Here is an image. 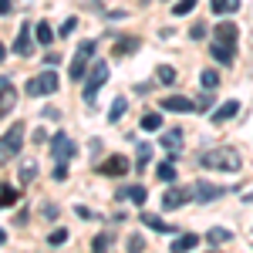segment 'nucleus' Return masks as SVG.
<instances>
[{
	"label": "nucleus",
	"mask_w": 253,
	"mask_h": 253,
	"mask_svg": "<svg viewBox=\"0 0 253 253\" xmlns=\"http://www.w3.org/2000/svg\"><path fill=\"white\" fill-rule=\"evenodd\" d=\"M203 169H216V172H236L243 166V159L236 149H210V152H199L196 159Z\"/></svg>",
	"instance_id": "1"
},
{
	"label": "nucleus",
	"mask_w": 253,
	"mask_h": 253,
	"mask_svg": "<svg viewBox=\"0 0 253 253\" xmlns=\"http://www.w3.org/2000/svg\"><path fill=\"white\" fill-rule=\"evenodd\" d=\"M24 149V125H10V132L0 135V162H10Z\"/></svg>",
	"instance_id": "2"
},
{
	"label": "nucleus",
	"mask_w": 253,
	"mask_h": 253,
	"mask_svg": "<svg viewBox=\"0 0 253 253\" xmlns=\"http://www.w3.org/2000/svg\"><path fill=\"white\" fill-rule=\"evenodd\" d=\"M108 75H112V71H108L105 61H95V64H91V75H88V81H84V101H88L91 108H95L98 91H101V84L108 81Z\"/></svg>",
	"instance_id": "3"
},
{
	"label": "nucleus",
	"mask_w": 253,
	"mask_h": 253,
	"mask_svg": "<svg viewBox=\"0 0 253 253\" xmlns=\"http://www.w3.org/2000/svg\"><path fill=\"white\" fill-rule=\"evenodd\" d=\"M58 84H61L58 71H41L38 78H31V81H27V95H31V98L54 95V91H58Z\"/></svg>",
	"instance_id": "4"
},
{
	"label": "nucleus",
	"mask_w": 253,
	"mask_h": 253,
	"mask_svg": "<svg viewBox=\"0 0 253 253\" xmlns=\"http://www.w3.org/2000/svg\"><path fill=\"white\" fill-rule=\"evenodd\" d=\"M95 51H98V44L95 41H84L78 47V54H75V61H71V81H81L84 75H88V64H91V58H95Z\"/></svg>",
	"instance_id": "5"
},
{
	"label": "nucleus",
	"mask_w": 253,
	"mask_h": 253,
	"mask_svg": "<svg viewBox=\"0 0 253 253\" xmlns=\"http://www.w3.org/2000/svg\"><path fill=\"white\" fill-rule=\"evenodd\" d=\"M51 156H54V162L75 159V142L64 135V132H54V135H51Z\"/></svg>",
	"instance_id": "6"
},
{
	"label": "nucleus",
	"mask_w": 253,
	"mask_h": 253,
	"mask_svg": "<svg viewBox=\"0 0 253 253\" xmlns=\"http://www.w3.org/2000/svg\"><path fill=\"white\" fill-rule=\"evenodd\" d=\"M159 105H162L166 112H175V115H189V112H196V101L186 98V95H169V98H162Z\"/></svg>",
	"instance_id": "7"
},
{
	"label": "nucleus",
	"mask_w": 253,
	"mask_h": 253,
	"mask_svg": "<svg viewBox=\"0 0 253 253\" xmlns=\"http://www.w3.org/2000/svg\"><path fill=\"white\" fill-rule=\"evenodd\" d=\"M189 199H193V193H189V189L172 186V189H166V196H162V210H179V206H186Z\"/></svg>",
	"instance_id": "8"
},
{
	"label": "nucleus",
	"mask_w": 253,
	"mask_h": 253,
	"mask_svg": "<svg viewBox=\"0 0 253 253\" xmlns=\"http://www.w3.org/2000/svg\"><path fill=\"white\" fill-rule=\"evenodd\" d=\"M223 193H226L223 186H210V182H203V179L196 182V189H193V196H196V203H199V206H206V203H213V199H219Z\"/></svg>",
	"instance_id": "9"
},
{
	"label": "nucleus",
	"mask_w": 253,
	"mask_h": 253,
	"mask_svg": "<svg viewBox=\"0 0 253 253\" xmlns=\"http://www.w3.org/2000/svg\"><path fill=\"white\" fill-rule=\"evenodd\" d=\"M31 24H20V34H17V41H14V51H17L20 58H31L34 54V41H31Z\"/></svg>",
	"instance_id": "10"
},
{
	"label": "nucleus",
	"mask_w": 253,
	"mask_h": 253,
	"mask_svg": "<svg viewBox=\"0 0 253 253\" xmlns=\"http://www.w3.org/2000/svg\"><path fill=\"white\" fill-rule=\"evenodd\" d=\"M14 105H17V91H14V84L7 81V84H0V122L14 112Z\"/></svg>",
	"instance_id": "11"
},
{
	"label": "nucleus",
	"mask_w": 253,
	"mask_h": 253,
	"mask_svg": "<svg viewBox=\"0 0 253 253\" xmlns=\"http://www.w3.org/2000/svg\"><path fill=\"white\" fill-rule=\"evenodd\" d=\"M210 54H213L219 64L230 68V64L236 61V47H233V44H223V41H213V44H210Z\"/></svg>",
	"instance_id": "12"
},
{
	"label": "nucleus",
	"mask_w": 253,
	"mask_h": 253,
	"mask_svg": "<svg viewBox=\"0 0 253 253\" xmlns=\"http://www.w3.org/2000/svg\"><path fill=\"white\" fill-rule=\"evenodd\" d=\"M213 38H216V41H223V44H236L240 31H236L233 20H219V24L213 27Z\"/></svg>",
	"instance_id": "13"
},
{
	"label": "nucleus",
	"mask_w": 253,
	"mask_h": 253,
	"mask_svg": "<svg viewBox=\"0 0 253 253\" xmlns=\"http://www.w3.org/2000/svg\"><path fill=\"white\" fill-rule=\"evenodd\" d=\"M98 169H101L105 175H125L132 166H128V159H125V156H112V159H105Z\"/></svg>",
	"instance_id": "14"
},
{
	"label": "nucleus",
	"mask_w": 253,
	"mask_h": 253,
	"mask_svg": "<svg viewBox=\"0 0 253 253\" xmlns=\"http://www.w3.org/2000/svg\"><path fill=\"white\" fill-rule=\"evenodd\" d=\"M159 142H162V149H169V156H172V159L182 152V132H179V128L162 132V138H159Z\"/></svg>",
	"instance_id": "15"
},
{
	"label": "nucleus",
	"mask_w": 253,
	"mask_h": 253,
	"mask_svg": "<svg viewBox=\"0 0 253 253\" xmlns=\"http://www.w3.org/2000/svg\"><path fill=\"white\" fill-rule=\"evenodd\" d=\"M142 226H149V230H156V233H175L172 226H169L162 216H156V213H142Z\"/></svg>",
	"instance_id": "16"
},
{
	"label": "nucleus",
	"mask_w": 253,
	"mask_h": 253,
	"mask_svg": "<svg viewBox=\"0 0 253 253\" xmlns=\"http://www.w3.org/2000/svg\"><path fill=\"white\" fill-rule=\"evenodd\" d=\"M236 112H240V101H226V105H219L213 112V125H223L226 118H233Z\"/></svg>",
	"instance_id": "17"
},
{
	"label": "nucleus",
	"mask_w": 253,
	"mask_h": 253,
	"mask_svg": "<svg viewBox=\"0 0 253 253\" xmlns=\"http://www.w3.org/2000/svg\"><path fill=\"white\" fill-rule=\"evenodd\" d=\"M118 199H132V203H142V206H145L149 193H145L142 186H125V189H118Z\"/></svg>",
	"instance_id": "18"
},
{
	"label": "nucleus",
	"mask_w": 253,
	"mask_h": 253,
	"mask_svg": "<svg viewBox=\"0 0 253 253\" xmlns=\"http://www.w3.org/2000/svg\"><path fill=\"white\" fill-rule=\"evenodd\" d=\"M199 243V236L196 233H186V236H179V240H172V253H189Z\"/></svg>",
	"instance_id": "19"
},
{
	"label": "nucleus",
	"mask_w": 253,
	"mask_h": 253,
	"mask_svg": "<svg viewBox=\"0 0 253 253\" xmlns=\"http://www.w3.org/2000/svg\"><path fill=\"white\" fill-rule=\"evenodd\" d=\"M34 175H38V159H24L20 162V182L27 186V182H34Z\"/></svg>",
	"instance_id": "20"
},
{
	"label": "nucleus",
	"mask_w": 253,
	"mask_h": 253,
	"mask_svg": "<svg viewBox=\"0 0 253 253\" xmlns=\"http://www.w3.org/2000/svg\"><path fill=\"white\" fill-rule=\"evenodd\" d=\"M125 112H128V101H125V98H115V101H112V108H108V122H122V118H125Z\"/></svg>",
	"instance_id": "21"
},
{
	"label": "nucleus",
	"mask_w": 253,
	"mask_h": 253,
	"mask_svg": "<svg viewBox=\"0 0 253 253\" xmlns=\"http://www.w3.org/2000/svg\"><path fill=\"white\" fill-rule=\"evenodd\" d=\"M230 230H226V226H213V230H210V233H206V240H210V243H213V247H219V243H230Z\"/></svg>",
	"instance_id": "22"
},
{
	"label": "nucleus",
	"mask_w": 253,
	"mask_h": 253,
	"mask_svg": "<svg viewBox=\"0 0 253 253\" xmlns=\"http://www.w3.org/2000/svg\"><path fill=\"white\" fill-rule=\"evenodd\" d=\"M159 128H162V115H159V112L142 115V132H159Z\"/></svg>",
	"instance_id": "23"
},
{
	"label": "nucleus",
	"mask_w": 253,
	"mask_h": 253,
	"mask_svg": "<svg viewBox=\"0 0 253 253\" xmlns=\"http://www.w3.org/2000/svg\"><path fill=\"white\" fill-rule=\"evenodd\" d=\"M112 240H115V233H98V236H95V243H91V253H108Z\"/></svg>",
	"instance_id": "24"
},
{
	"label": "nucleus",
	"mask_w": 253,
	"mask_h": 253,
	"mask_svg": "<svg viewBox=\"0 0 253 253\" xmlns=\"http://www.w3.org/2000/svg\"><path fill=\"white\" fill-rule=\"evenodd\" d=\"M240 10V0H213V14H233Z\"/></svg>",
	"instance_id": "25"
},
{
	"label": "nucleus",
	"mask_w": 253,
	"mask_h": 253,
	"mask_svg": "<svg viewBox=\"0 0 253 253\" xmlns=\"http://www.w3.org/2000/svg\"><path fill=\"white\" fill-rule=\"evenodd\" d=\"M17 199H20L17 189H10V186H3V182H0V206H14Z\"/></svg>",
	"instance_id": "26"
},
{
	"label": "nucleus",
	"mask_w": 253,
	"mask_h": 253,
	"mask_svg": "<svg viewBox=\"0 0 253 253\" xmlns=\"http://www.w3.org/2000/svg\"><path fill=\"white\" fill-rule=\"evenodd\" d=\"M132 51H138V38H122L115 44V54H132Z\"/></svg>",
	"instance_id": "27"
},
{
	"label": "nucleus",
	"mask_w": 253,
	"mask_h": 253,
	"mask_svg": "<svg viewBox=\"0 0 253 253\" xmlns=\"http://www.w3.org/2000/svg\"><path fill=\"white\" fill-rule=\"evenodd\" d=\"M135 152H138V172H145V166L152 162V152H156V149H152V145H138Z\"/></svg>",
	"instance_id": "28"
},
{
	"label": "nucleus",
	"mask_w": 253,
	"mask_h": 253,
	"mask_svg": "<svg viewBox=\"0 0 253 253\" xmlns=\"http://www.w3.org/2000/svg\"><path fill=\"white\" fill-rule=\"evenodd\" d=\"M38 41L41 44H51V41H54V31H51L47 20H38Z\"/></svg>",
	"instance_id": "29"
},
{
	"label": "nucleus",
	"mask_w": 253,
	"mask_h": 253,
	"mask_svg": "<svg viewBox=\"0 0 253 253\" xmlns=\"http://www.w3.org/2000/svg\"><path fill=\"white\" fill-rule=\"evenodd\" d=\"M199 81H203L206 91H213L216 84H219V71H199Z\"/></svg>",
	"instance_id": "30"
},
{
	"label": "nucleus",
	"mask_w": 253,
	"mask_h": 253,
	"mask_svg": "<svg viewBox=\"0 0 253 253\" xmlns=\"http://www.w3.org/2000/svg\"><path fill=\"white\" fill-rule=\"evenodd\" d=\"M199 0H175V7H172V17H186L189 10H193Z\"/></svg>",
	"instance_id": "31"
},
{
	"label": "nucleus",
	"mask_w": 253,
	"mask_h": 253,
	"mask_svg": "<svg viewBox=\"0 0 253 253\" xmlns=\"http://www.w3.org/2000/svg\"><path fill=\"white\" fill-rule=\"evenodd\" d=\"M156 71H159L156 78L162 81V84H172V81H175V68H169V64H159Z\"/></svg>",
	"instance_id": "32"
},
{
	"label": "nucleus",
	"mask_w": 253,
	"mask_h": 253,
	"mask_svg": "<svg viewBox=\"0 0 253 253\" xmlns=\"http://www.w3.org/2000/svg\"><path fill=\"white\" fill-rule=\"evenodd\" d=\"M156 172H159V179H162V182H172V179H175V166H172V162H162Z\"/></svg>",
	"instance_id": "33"
},
{
	"label": "nucleus",
	"mask_w": 253,
	"mask_h": 253,
	"mask_svg": "<svg viewBox=\"0 0 253 253\" xmlns=\"http://www.w3.org/2000/svg\"><path fill=\"white\" fill-rule=\"evenodd\" d=\"M213 91H206V95H199L196 98V112H210V108H213Z\"/></svg>",
	"instance_id": "34"
},
{
	"label": "nucleus",
	"mask_w": 253,
	"mask_h": 253,
	"mask_svg": "<svg viewBox=\"0 0 253 253\" xmlns=\"http://www.w3.org/2000/svg\"><path fill=\"white\" fill-rule=\"evenodd\" d=\"M206 34H210V27H206V24H203V20H199V24H193V27H189V38H193V41H203V38H206Z\"/></svg>",
	"instance_id": "35"
},
{
	"label": "nucleus",
	"mask_w": 253,
	"mask_h": 253,
	"mask_svg": "<svg viewBox=\"0 0 253 253\" xmlns=\"http://www.w3.org/2000/svg\"><path fill=\"white\" fill-rule=\"evenodd\" d=\"M47 243H51V247H61V243H68V230H51Z\"/></svg>",
	"instance_id": "36"
},
{
	"label": "nucleus",
	"mask_w": 253,
	"mask_h": 253,
	"mask_svg": "<svg viewBox=\"0 0 253 253\" xmlns=\"http://www.w3.org/2000/svg\"><path fill=\"white\" fill-rule=\"evenodd\" d=\"M142 247H145L142 236H132V240H128V253H142Z\"/></svg>",
	"instance_id": "37"
},
{
	"label": "nucleus",
	"mask_w": 253,
	"mask_h": 253,
	"mask_svg": "<svg viewBox=\"0 0 253 253\" xmlns=\"http://www.w3.org/2000/svg\"><path fill=\"white\" fill-rule=\"evenodd\" d=\"M54 179H58V182H64V179H68V162H58V169H54Z\"/></svg>",
	"instance_id": "38"
},
{
	"label": "nucleus",
	"mask_w": 253,
	"mask_h": 253,
	"mask_svg": "<svg viewBox=\"0 0 253 253\" xmlns=\"http://www.w3.org/2000/svg\"><path fill=\"white\" fill-rule=\"evenodd\" d=\"M75 27H78V20H75V17H71V20H64V27H61V38H68V34H71Z\"/></svg>",
	"instance_id": "39"
},
{
	"label": "nucleus",
	"mask_w": 253,
	"mask_h": 253,
	"mask_svg": "<svg viewBox=\"0 0 253 253\" xmlns=\"http://www.w3.org/2000/svg\"><path fill=\"white\" fill-rule=\"evenodd\" d=\"M34 142H51V138H47V132H44V128H34Z\"/></svg>",
	"instance_id": "40"
},
{
	"label": "nucleus",
	"mask_w": 253,
	"mask_h": 253,
	"mask_svg": "<svg viewBox=\"0 0 253 253\" xmlns=\"http://www.w3.org/2000/svg\"><path fill=\"white\" fill-rule=\"evenodd\" d=\"M44 216H47V219H54V216H58V206H54V203H51V206H44Z\"/></svg>",
	"instance_id": "41"
},
{
	"label": "nucleus",
	"mask_w": 253,
	"mask_h": 253,
	"mask_svg": "<svg viewBox=\"0 0 253 253\" xmlns=\"http://www.w3.org/2000/svg\"><path fill=\"white\" fill-rule=\"evenodd\" d=\"M10 14V0H0V17H7Z\"/></svg>",
	"instance_id": "42"
},
{
	"label": "nucleus",
	"mask_w": 253,
	"mask_h": 253,
	"mask_svg": "<svg viewBox=\"0 0 253 253\" xmlns=\"http://www.w3.org/2000/svg\"><path fill=\"white\" fill-rule=\"evenodd\" d=\"M3 58H7V47H3V44H0V61H3Z\"/></svg>",
	"instance_id": "43"
},
{
	"label": "nucleus",
	"mask_w": 253,
	"mask_h": 253,
	"mask_svg": "<svg viewBox=\"0 0 253 253\" xmlns=\"http://www.w3.org/2000/svg\"><path fill=\"white\" fill-rule=\"evenodd\" d=\"M3 240H7V230H0V243H3Z\"/></svg>",
	"instance_id": "44"
},
{
	"label": "nucleus",
	"mask_w": 253,
	"mask_h": 253,
	"mask_svg": "<svg viewBox=\"0 0 253 253\" xmlns=\"http://www.w3.org/2000/svg\"><path fill=\"white\" fill-rule=\"evenodd\" d=\"M210 253H216V250H210Z\"/></svg>",
	"instance_id": "45"
}]
</instances>
